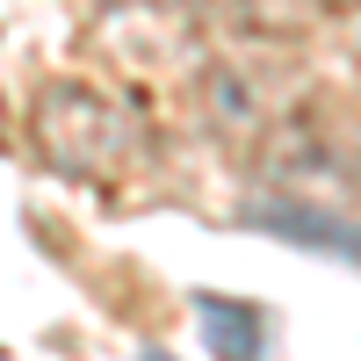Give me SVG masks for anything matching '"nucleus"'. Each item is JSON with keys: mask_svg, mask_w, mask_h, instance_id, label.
Segmentation results:
<instances>
[{"mask_svg": "<svg viewBox=\"0 0 361 361\" xmlns=\"http://www.w3.org/2000/svg\"><path fill=\"white\" fill-rule=\"evenodd\" d=\"M145 361H166V354H145Z\"/></svg>", "mask_w": 361, "mask_h": 361, "instance_id": "obj_1", "label": "nucleus"}]
</instances>
